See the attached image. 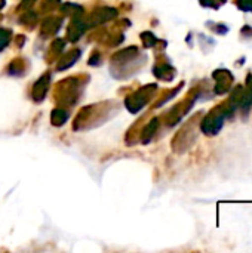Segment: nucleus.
<instances>
[{"label":"nucleus","mask_w":252,"mask_h":253,"mask_svg":"<svg viewBox=\"0 0 252 253\" xmlns=\"http://www.w3.org/2000/svg\"><path fill=\"white\" fill-rule=\"evenodd\" d=\"M229 114H230V110H229L227 104L220 105L218 108H215V110L206 117V120L203 122V125H202L203 132L208 133V135L217 133V132L223 127V122H224L226 116H229Z\"/></svg>","instance_id":"nucleus-1"},{"label":"nucleus","mask_w":252,"mask_h":253,"mask_svg":"<svg viewBox=\"0 0 252 253\" xmlns=\"http://www.w3.org/2000/svg\"><path fill=\"white\" fill-rule=\"evenodd\" d=\"M215 79L218 80V84H217V92L218 93H224L230 89L232 86V74L226 70H221V71H217L215 73Z\"/></svg>","instance_id":"nucleus-2"},{"label":"nucleus","mask_w":252,"mask_h":253,"mask_svg":"<svg viewBox=\"0 0 252 253\" xmlns=\"http://www.w3.org/2000/svg\"><path fill=\"white\" fill-rule=\"evenodd\" d=\"M236 4L245 12H252V0H236Z\"/></svg>","instance_id":"nucleus-3"},{"label":"nucleus","mask_w":252,"mask_h":253,"mask_svg":"<svg viewBox=\"0 0 252 253\" xmlns=\"http://www.w3.org/2000/svg\"><path fill=\"white\" fill-rule=\"evenodd\" d=\"M224 1H226V0H202V3H203L205 6H214V7L223 4Z\"/></svg>","instance_id":"nucleus-4"}]
</instances>
